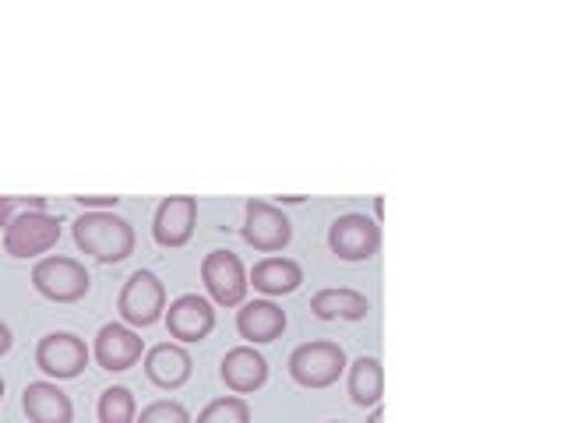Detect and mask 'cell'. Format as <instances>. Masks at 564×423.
Segmentation results:
<instances>
[{
	"label": "cell",
	"mask_w": 564,
	"mask_h": 423,
	"mask_svg": "<svg viewBox=\"0 0 564 423\" xmlns=\"http://www.w3.org/2000/svg\"><path fill=\"white\" fill-rule=\"evenodd\" d=\"M70 237H75L78 251L96 258L99 264H120L134 254V226L117 216V212H82L70 223Z\"/></svg>",
	"instance_id": "1"
},
{
	"label": "cell",
	"mask_w": 564,
	"mask_h": 423,
	"mask_svg": "<svg viewBox=\"0 0 564 423\" xmlns=\"http://www.w3.org/2000/svg\"><path fill=\"white\" fill-rule=\"evenodd\" d=\"M32 290L50 304H78L93 290V275L78 258L46 254L32 264Z\"/></svg>",
	"instance_id": "2"
},
{
	"label": "cell",
	"mask_w": 564,
	"mask_h": 423,
	"mask_svg": "<svg viewBox=\"0 0 564 423\" xmlns=\"http://www.w3.org/2000/svg\"><path fill=\"white\" fill-rule=\"evenodd\" d=\"M346 349L339 343L328 339H314V343H300L290 352V378L300 388H311V392H322V388H332L346 375Z\"/></svg>",
	"instance_id": "3"
},
{
	"label": "cell",
	"mask_w": 564,
	"mask_h": 423,
	"mask_svg": "<svg viewBox=\"0 0 564 423\" xmlns=\"http://www.w3.org/2000/svg\"><path fill=\"white\" fill-rule=\"evenodd\" d=\"M166 304V282L149 269L131 272L117 296L120 322L128 328H152L155 322H163Z\"/></svg>",
	"instance_id": "4"
},
{
	"label": "cell",
	"mask_w": 564,
	"mask_h": 423,
	"mask_svg": "<svg viewBox=\"0 0 564 423\" xmlns=\"http://www.w3.org/2000/svg\"><path fill=\"white\" fill-rule=\"evenodd\" d=\"M240 237L247 247H254L258 254H279L282 247H290V240H293V223L279 205L251 198L243 205Z\"/></svg>",
	"instance_id": "5"
},
{
	"label": "cell",
	"mask_w": 564,
	"mask_h": 423,
	"mask_svg": "<svg viewBox=\"0 0 564 423\" xmlns=\"http://www.w3.org/2000/svg\"><path fill=\"white\" fill-rule=\"evenodd\" d=\"M88 360H93V349H88L85 339L75 332H46L43 339L35 343V367L43 370L46 381L82 378Z\"/></svg>",
	"instance_id": "6"
},
{
	"label": "cell",
	"mask_w": 564,
	"mask_h": 423,
	"mask_svg": "<svg viewBox=\"0 0 564 423\" xmlns=\"http://www.w3.org/2000/svg\"><path fill=\"white\" fill-rule=\"evenodd\" d=\"M328 251L339 261H370L381 251V226L364 212H346L328 226Z\"/></svg>",
	"instance_id": "7"
},
{
	"label": "cell",
	"mask_w": 564,
	"mask_h": 423,
	"mask_svg": "<svg viewBox=\"0 0 564 423\" xmlns=\"http://www.w3.org/2000/svg\"><path fill=\"white\" fill-rule=\"evenodd\" d=\"M202 282L212 307H240L247 300V269L234 251H208L202 258Z\"/></svg>",
	"instance_id": "8"
},
{
	"label": "cell",
	"mask_w": 564,
	"mask_h": 423,
	"mask_svg": "<svg viewBox=\"0 0 564 423\" xmlns=\"http://www.w3.org/2000/svg\"><path fill=\"white\" fill-rule=\"evenodd\" d=\"M61 240V219L50 216V212H29V216H18L8 229H4V251L11 258H43L46 251H53Z\"/></svg>",
	"instance_id": "9"
},
{
	"label": "cell",
	"mask_w": 564,
	"mask_h": 423,
	"mask_svg": "<svg viewBox=\"0 0 564 423\" xmlns=\"http://www.w3.org/2000/svg\"><path fill=\"white\" fill-rule=\"evenodd\" d=\"M163 322H166L170 339H176L181 346H194V343H205L212 328H216V307H212L208 296L184 293L166 304Z\"/></svg>",
	"instance_id": "10"
},
{
	"label": "cell",
	"mask_w": 564,
	"mask_h": 423,
	"mask_svg": "<svg viewBox=\"0 0 564 423\" xmlns=\"http://www.w3.org/2000/svg\"><path fill=\"white\" fill-rule=\"evenodd\" d=\"M194 226H198V198H191V194H173V198H163L155 208L152 237L159 247L176 251V247L191 243Z\"/></svg>",
	"instance_id": "11"
},
{
	"label": "cell",
	"mask_w": 564,
	"mask_h": 423,
	"mask_svg": "<svg viewBox=\"0 0 564 423\" xmlns=\"http://www.w3.org/2000/svg\"><path fill=\"white\" fill-rule=\"evenodd\" d=\"M141 357H145V343H141V335L123 322H110L96 332L93 360L99 364V370L123 375V370H131Z\"/></svg>",
	"instance_id": "12"
},
{
	"label": "cell",
	"mask_w": 564,
	"mask_h": 423,
	"mask_svg": "<svg viewBox=\"0 0 564 423\" xmlns=\"http://www.w3.org/2000/svg\"><path fill=\"white\" fill-rule=\"evenodd\" d=\"M219 378L234 395H254L269 381V360L261 357L258 346H234L219 364Z\"/></svg>",
	"instance_id": "13"
},
{
	"label": "cell",
	"mask_w": 564,
	"mask_h": 423,
	"mask_svg": "<svg viewBox=\"0 0 564 423\" xmlns=\"http://www.w3.org/2000/svg\"><path fill=\"white\" fill-rule=\"evenodd\" d=\"M290 317L275 300H243L237 311V332L247 346H264L275 343L282 332H286Z\"/></svg>",
	"instance_id": "14"
},
{
	"label": "cell",
	"mask_w": 564,
	"mask_h": 423,
	"mask_svg": "<svg viewBox=\"0 0 564 423\" xmlns=\"http://www.w3.org/2000/svg\"><path fill=\"white\" fill-rule=\"evenodd\" d=\"M194 375V360L181 343H159L145 349V378L159 388V392H176L184 388Z\"/></svg>",
	"instance_id": "15"
},
{
	"label": "cell",
	"mask_w": 564,
	"mask_h": 423,
	"mask_svg": "<svg viewBox=\"0 0 564 423\" xmlns=\"http://www.w3.org/2000/svg\"><path fill=\"white\" fill-rule=\"evenodd\" d=\"M22 410L29 423H75V402L61 392L57 381H29L22 392Z\"/></svg>",
	"instance_id": "16"
},
{
	"label": "cell",
	"mask_w": 564,
	"mask_h": 423,
	"mask_svg": "<svg viewBox=\"0 0 564 423\" xmlns=\"http://www.w3.org/2000/svg\"><path fill=\"white\" fill-rule=\"evenodd\" d=\"M247 286H254L261 296H290L304 286V269H300V261L293 258H279V254H269L261 258L251 272H247Z\"/></svg>",
	"instance_id": "17"
},
{
	"label": "cell",
	"mask_w": 564,
	"mask_h": 423,
	"mask_svg": "<svg viewBox=\"0 0 564 423\" xmlns=\"http://www.w3.org/2000/svg\"><path fill=\"white\" fill-rule=\"evenodd\" d=\"M311 314L322 317V322H364L370 314V300L360 290L328 286L311 296Z\"/></svg>",
	"instance_id": "18"
},
{
	"label": "cell",
	"mask_w": 564,
	"mask_h": 423,
	"mask_svg": "<svg viewBox=\"0 0 564 423\" xmlns=\"http://www.w3.org/2000/svg\"><path fill=\"white\" fill-rule=\"evenodd\" d=\"M346 388L352 405L370 410V405H381L384 399V367L378 357H357L346 367Z\"/></svg>",
	"instance_id": "19"
},
{
	"label": "cell",
	"mask_w": 564,
	"mask_h": 423,
	"mask_svg": "<svg viewBox=\"0 0 564 423\" xmlns=\"http://www.w3.org/2000/svg\"><path fill=\"white\" fill-rule=\"evenodd\" d=\"M99 423H134L138 420V399L128 384H110L102 388V395L96 402Z\"/></svg>",
	"instance_id": "20"
},
{
	"label": "cell",
	"mask_w": 564,
	"mask_h": 423,
	"mask_svg": "<svg viewBox=\"0 0 564 423\" xmlns=\"http://www.w3.org/2000/svg\"><path fill=\"white\" fill-rule=\"evenodd\" d=\"M191 423H251V405H247L243 395H219Z\"/></svg>",
	"instance_id": "21"
},
{
	"label": "cell",
	"mask_w": 564,
	"mask_h": 423,
	"mask_svg": "<svg viewBox=\"0 0 564 423\" xmlns=\"http://www.w3.org/2000/svg\"><path fill=\"white\" fill-rule=\"evenodd\" d=\"M50 202L43 198V194H0V226H11L18 216H29V212H50L46 208Z\"/></svg>",
	"instance_id": "22"
},
{
	"label": "cell",
	"mask_w": 564,
	"mask_h": 423,
	"mask_svg": "<svg viewBox=\"0 0 564 423\" xmlns=\"http://www.w3.org/2000/svg\"><path fill=\"white\" fill-rule=\"evenodd\" d=\"M134 423H191V413H187V405L176 399H155L138 413Z\"/></svg>",
	"instance_id": "23"
},
{
	"label": "cell",
	"mask_w": 564,
	"mask_h": 423,
	"mask_svg": "<svg viewBox=\"0 0 564 423\" xmlns=\"http://www.w3.org/2000/svg\"><path fill=\"white\" fill-rule=\"evenodd\" d=\"M75 205H82L85 212H117L120 198L117 194H75Z\"/></svg>",
	"instance_id": "24"
},
{
	"label": "cell",
	"mask_w": 564,
	"mask_h": 423,
	"mask_svg": "<svg viewBox=\"0 0 564 423\" xmlns=\"http://www.w3.org/2000/svg\"><path fill=\"white\" fill-rule=\"evenodd\" d=\"M11 346H14V335H11V328L0 322V357H4V352H11Z\"/></svg>",
	"instance_id": "25"
},
{
	"label": "cell",
	"mask_w": 564,
	"mask_h": 423,
	"mask_svg": "<svg viewBox=\"0 0 564 423\" xmlns=\"http://www.w3.org/2000/svg\"><path fill=\"white\" fill-rule=\"evenodd\" d=\"M367 423H384V405H370Z\"/></svg>",
	"instance_id": "26"
},
{
	"label": "cell",
	"mask_w": 564,
	"mask_h": 423,
	"mask_svg": "<svg viewBox=\"0 0 564 423\" xmlns=\"http://www.w3.org/2000/svg\"><path fill=\"white\" fill-rule=\"evenodd\" d=\"M300 202H307L304 194H282L279 198V205H300Z\"/></svg>",
	"instance_id": "27"
},
{
	"label": "cell",
	"mask_w": 564,
	"mask_h": 423,
	"mask_svg": "<svg viewBox=\"0 0 564 423\" xmlns=\"http://www.w3.org/2000/svg\"><path fill=\"white\" fill-rule=\"evenodd\" d=\"M381 216H384V198L378 194V198H375V223H378V226H381Z\"/></svg>",
	"instance_id": "28"
},
{
	"label": "cell",
	"mask_w": 564,
	"mask_h": 423,
	"mask_svg": "<svg viewBox=\"0 0 564 423\" xmlns=\"http://www.w3.org/2000/svg\"><path fill=\"white\" fill-rule=\"evenodd\" d=\"M0 399H4V375H0Z\"/></svg>",
	"instance_id": "29"
},
{
	"label": "cell",
	"mask_w": 564,
	"mask_h": 423,
	"mask_svg": "<svg viewBox=\"0 0 564 423\" xmlns=\"http://www.w3.org/2000/svg\"><path fill=\"white\" fill-rule=\"evenodd\" d=\"M328 423H339V420H328Z\"/></svg>",
	"instance_id": "30"
}]
</instances>
